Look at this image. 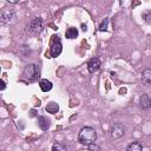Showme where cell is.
<instances>
[{"label":"cell","mask_w":151,"mask_h":151,"mask_svg":"<svg viewBox=\"0 0 151 151\" xmlns=\"http://www.w3.org/2000/svg\"><path fill=\"white\" fill-rule=\"evenodd\" d=\"M140 80L144 86H151V68H146L142 72Z\"/></svg>","instance_id":"7"},{"label":"cell","mask_w":151,"mask_h":151,"mask_svg":"<svg viewBox=\"0 0 151 151\" xmlns=\"http://www.w3.org/2000/svg\"><path fill=\"white\" fill-rule=\"evenodd\" d=\"M0 19H1V22L2 24H8V22H12L14 19H15V13L12 11V9H7V8H4L0 13Z\"/></svg>","instance_id":"6"},{"label":"cell","mask_w":151,"mask_h":151,"mask_svg":"<svg viewBox=\"0 0 151 151\" xmlns=\"http://www.w3.org/2000/svg\"><path fill=\"white\" fill-rule=\"evenodd\" d=\"M22 76H24L28 81L35 80V79L39 77V72H38L37 65H35V64H28V65L25 67Z\"/></svg>","instance_id":"3"},{"label":"cell","mask_w":151,"mask_h":151,"mask_svg":"<svg viewBox=\"0 0 151 151\" xmlns=\"http://www.w3.org/2000/svg\"><path fill=\"white\" fill-rule=\"evenodd\" d=\"M110 134L113 139H119L125 134V126L120 123H116L110 129Z\"/></svg>","instance_id":"5"},{"label":"cell","mask_w":151,"mask_h":151,"mask_svg":"<svg viewBox=\"0 0 151 151\" xmlns=\"http://www.w3.org/2000/svg\"><path fill=\"white\" fill-rule=\"evenodd\" d=\"M38 125H39V127H40L41 130L46 131V130H48V129H50L51 123H50V119H48V118H46V117L41 116V117H39V118H38Z\"/></svg>","instance_id":"10"},{"label":"cell","mask_w":151,"mask_h":151,"mask_svg":"<svg viewBox=\"0 0 151 151\" xmlns=\"http://www.w3.org/2000/svg\"><path fill=\"white\" fill-rule=\"evenodd\" d=\"M5 87H6V84L4 80H1V90H5Z\"/></svg>","instance_id":"18"},{"label":"cell","mask_w":151,"mask_h":151,"mask_svg":"<svg viewBox=\"0 0 151 151\" xmlns=\"http://www.w3.org/2000/svg\"><path fill=\"white\" fill-rule=\"evenodd\" d=\"M107 25H109V19L106 18V19H104L103 21H101V24H100V26H99V31H107Z\"/></svg>","instance_id":"16"},{"label":"cell","mask_w":151,"mask_h":151,"mask_svg":"<svg viewBox=\"0 0 151 151\" xmlns=\"http://www.w3.org/2000/svg\"><path fill=\"white\" fill-rule=\"evenodd\" d=\"M87 68H88V72L91 73L97 72L100 68V60L98 58H92L87 64Z\"/></svg>","instance_id":"8"},{"label":"cell","mask_w":151,"mask_h":151,"mask_svg":"<svg viewBox=\"0 0 151 151\" xmlns=\"http://www.w3.org/2000/svg\"><path fill=\"white\" fill-rule=\"evenodd\" d=\"M96 139H97V132L91 126L83 127L78 134V140L83 145H91L96 142Z\"/></svg>","instance_id":"1"},{"label":"cell","mask_w":151,"mask_h":151,"mask_svg":"<svg viewBox=\"0 0 151 151\" xmlns=\"http://www.w3.org/2000/svg\"><path fill=\"white\" fill-rule=\"evenodd\" d=\"M142 17H143V19H144L146 22H151V11H145V12H143Z\"/></svg>","instance_id":"17"},{"label":"cell","mask_w":151,"mask_h":151,"mask_svg":"<svg viewBox=\"0 0 151 151\" xmlns=\"http://www.w3.org/2000/svg\"><path fill=\"white\" fill-rule=\"evenodd\" d=\"M139 105L143 110H147L149 107H151V98L149 97V94H142L139 98Z\"/></svg>","instance_id":"9"},{"label":"cell","mask_w":151,"mask_h":151,"mask_svg":"<svg viewBox=\"0 0 151 151\" xmlns=\"http://www.w3.org/2000/svg\"><path fill=\"white\" fill-rule=\"evenodd\" d=\"M52 151H67V149L63 143L57 142V143H54L52 145Z\"/></svg>","instance_id":"15"},{"label":"cell","mask_w":151,"mask_h":151,"mask_svg":"<svg viewBox=\"0 0 151 151\" xmlns=\"http://www.w3.org/2000/svg\"><path fill=\"white\" fill-rule=\"evenodd\" d=\"M42 28H44V21H42L41 18H38V17L37 18H33L28 22V25H27V31L29 33H32V34H39V33H41Z\"/></svg>","instance_id":"2"},{"label":"cell","mask_w":151,"mask_h":151,"mask_svg":"<svg viewBox=\"0 0 151 151\" xmlns=\"http://www.w3.org/2000/svg\"><path fill=\"white\" fill-rule=\"evenodd\" d=\"M126 151H143V145L139 142H132L126 147Z\"/></svg>","instance_id":"13"},{"label":"cell","mask_w":151,"mask_h":151,"mask_svg":"<svg viewBox=\"0 0 151 151\" xmlns=\"http://www.w3.org/2000/svg\"><path fill=\"white\" fill-rule=\"evenodd\" d=\"M78 28H76V27H70V28H67V31L65 32V35H66V38L67 39H76L77 37H78Z\"/></svg>","instance_id":"12"},{"label":"cell","mask_w":151,"mask_h":151,"mask_svg":"<svg viewBox=\"0 0 151 151\" xmlns=\"http://www.w3.org/2000/svg\"><path fill=\"white\" fill-rule=\"evenodd\" d=\"M39 86H40V88H41L42 92H48V91H51L52 87H53L52 83H51L50 80H47V79H41V80L39 81Z\"/></svg>","instance_id":"11"},{"label":"cell","mask_w":151,"mask_h":151,"mask_svg":"<svg viewBox=\"0 0 151 151\" xmlns=\"http://www.w3.org/2000/svg\"><path fill=\"white\" fill-rule=\"evenodd\" d=\"M63 51V45L61 41L59 39L58 35H53L52 37V41H51V55L53 58L58 57Z\"/></svg>","instance_id":"4"},{"label":"cell","mask_w":151,"mask_h":151,"mask_svg":"<svg viewBox=\"0 0 151 151\" xmlns=\"http://www.w3.org/2000/svg\"><path fill=\"white\" fill-rule=\"evenodd\" d=\"M58 110H59V105H58L57 103H54V101H51V103H48V104L46 105V111H47L48 113L54 114V113L58 112Z\"/></svg>","instance_id":"14"}]
</instances>
